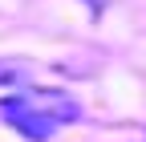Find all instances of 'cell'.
<instances>
[{"label": "cell", "instance_id": "obj_2", "mask_svg": "<svg viewBox=\"0 0 146 142\" xmlns=\"http://www.w3.org/2000/svg\"><path fill=\"white\" fill-rule=\"evenodd\" d=\"M25 102L33 106L36 114H41L45 122H53V126H61V122H73L81 110H77V102H73L69 94H57V90H29Z\"/></svg>", "mask_w": 146, "mask_h": 142}, {"label": "cell", "instance_id": "obj_1", "mask_svg": "<svg viewBox=\"0 0 146 142\" xmlns=\"http://www.w3.org/2000/svg\"><path fill=\"white\" fill-rule=\"evenodd\" d=\"M0 118H4L12 130H21L25 138H33V142H45V138L53 134V122H45L41 114H36L33 106L25 102V94H16V98H4V102H0Z\"/></svg>", "mask_w": 146, "mask_h": 142}, {"label": "cell", "instance_id": "obj_3", "mask_svg": "<svg viewBox=\"0 0 146 142\" xmlns=\"http://www.w3.org/2000/svg\"><path fill=\"white\" fill-rule=\"evenodd\" d=\"M29 73V69L21 65V61H0V85H12V81H21Z\"/></svg>", "mask_w": 146, "mask_h": 142}]
</instances>
